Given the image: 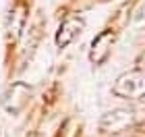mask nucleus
I'll return each mask as SVG.
<instances>
[{"mask_svg":"<svg viewBox=\"0 0 145 137\" xmlns=\"http://www.w3.org/2000/svg\"><path fill=\"white\" fill-rule=\"evenodd\" d=\"M25 23H27V6L23 2H17L8 9V15H6V35H8V42H17L21 37Z\"/></svg>","mask_w":145,"mask_h":137,"instance_id":"5","label":"nucleus"},{"mask_svg":"<svg viewBox=\"0 0 145 137\" xmlns=\"http://www.w3.org/2000/svg\"><path fill=\"white\" fill-rule=\"evenodd\" d=\"M31 100V87L25 81H12L8 87L4 89L2 98H0V106L4 108L6 114H19L27 108Z\"/></svg>","mask_w":145,"mask_h":137,"instance_id":"2","label":"nucleus"},{"mask_svg":"<svg viewBox=\"0 0 145 137\" xmlns=\"http://www.w3.org/2000/svg\"><path fill=\"white\" fill-rule=\"evenodd\" d=\"M137 64H139V71H143V73H145V52H143V54L139 56V60H137Z\"/></svg>","mask_w":145,"mask_h":137,"instance_id":"7","label":"nucleus"},{"mask_svg":"<svg viewBox=\"0 0 145 137\" xmlns=\"http://www.w3.org/2000/svg\"><path fill=\"white\" fill-rule=\"evenodd\" d=\"M116 33L112 29H104L100 35L93 37L91 42V52H89V60L93 64H104L108 60L110 52H112V44H114Z\"/></svg>","mask_w":145,"mask_h":137,"instance_id":"6","label":"nucleus"},{"mask_svg":"<svg viewBox=\"0 0 145 137\" xmlns=\"http://www.w3.org/2000/svg\"><path fill=\"white\" fill-rule=\"evenodd\" d=\"M112 94L124 100H141L145 98V73L139 69L122 73L112 85Z\"/></svg>","mask_w":145,"mask_h":137,"instance_id":"1","label":"nucleus"},{"mask_svg":"<svg viewBox=\"0 0 145 137\" xmlns=\"http://www.w3.org/2000/svg\"><path fill=\"white\" fill-rule=\"evenodd\" d=\"M83 29H85V19H81V17L64 19L60 23V27H58V31H56V37H54L56 48H60V50L69 48L72 42L79 40V35L83 33Z\"/></svg>","mask_w":145,"mask_h":137,"instance_id":"4","label":"nucleus"},{"mask_svg":"<svg viewBox=\"0 0 145 137\" xmlns=\"http://www.w3.org/2000/svg\"><path fill=\"white\" fill-rule=\"evenodd\" d=\"M135 123V110L131 108H114L108 110L100 119V129L106 133H120Z\"/></svg>","mask_w":145,"mask_h":137,"instance_id":"3","label":"nucleus"}]
</instances>
